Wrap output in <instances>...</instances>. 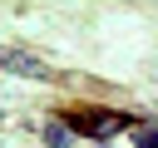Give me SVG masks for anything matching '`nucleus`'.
Here are the masks:
<instances>
[{"label":"nucleus","instance_id":"obj_2","mask_svg":"<svg viewBox=\"0 0 158 148\" xmlns=\"http://www.w3.org/2000/svg\"><path fill=\"white\" fill-rule=\"evenodd\" d=\"M5 64H10L15 74H44V69H40V59H25V54H15V49L5 54Z\"/></svg>","mask_w":158,"mask_h":148},{"label":"nucleus","instance_id":"obj_3","mask_svg":"<svg viewBox=\"0 0 158 148\" xmlns=\"http://www.w3.org/2000/svg\"><path fill=\"white\" fill-rule=\"evenodd\" d=\"M138 148H158V128H148V133L138 138Z\"/></svg>","mask_w":158,"mask_h":148},{"label":"nucleus","instance_id":"obj_1","mask_svg":"<svg viewBox=\"0 0 158 148\" xmlns=\"http://www.w3.org/2000/svg\"><path fill=\"white\" fill-rule=\"evenodd\" d=\"M79 133H99V138H109V133H118L123 128V113H109V109H99V113H74L69 118Z\"/></svg>","mask_w":158,"mask_h":148}]
</instances>
